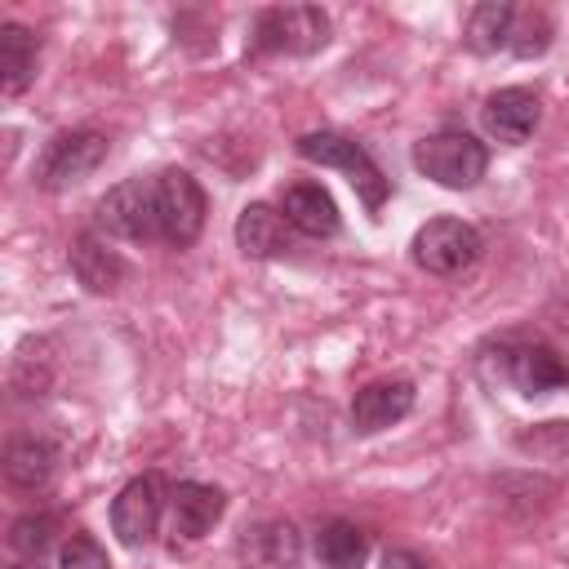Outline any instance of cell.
Returning a JSON list of instances; mask_svg holds the SVG:
<instances>
[{"label": "cell", "mask_w": 569, "mask_h": 569, "mask_svg": "<svg viewBox=\"0 0 569 569\" xmlns=\"http://www.w3.org/2000/svg\"><path fill=\"white\" fill-rule=\"evenodd\" d=\"M293 151H298L302 160H311V164H325V169L347 173V182L356 187V196L365 200L369 213L382 209L391 182H387V173L378 169V160L365 151V142H356V138H347V133H338V129H316V133H302V138L293 142Z\"/></svg>", "instance_id": "cell-1"}, {"label": "cell", "mask_w": 569, "mask_h": 569, "mask_svg": "<svg viewBox=\"0 0 569 569\" xmlns=\"http://www.w3.org/2000/svg\"><path fill=\"white\" fill-rule=\"evenodd\" d=\"M413 169L422 178H431L436 187L467 191L485 178L489 147L467 129H440V133H427L422 142H413Z\"/></svg>", "instance_id": "cell-2"}, {"label": "cell", "mask_w": 569, "mask_h": 569, "mask_svg": "<svg viewBox=\"0 0 569 569\" xmlns=\"http://www.w3.org/2000/svg\"><path fill=\"white\" fill-rule=\"evenodd\" d=\"M329 44V13L316 4H271L258 9L253 27H249V53H316Z\"/></svg>", "instance_id": "cell-3"}, {"label": "cell", "mask_w": 569, "mask_h": 569, "mask_svg": "<svg viewBox=\"0 0 569 569\" xmlns=\"http://www.w3.org/2000/svg\"><path fill=\"white\" fill-rule=\"evenodd\" d=\"M409 253L427 276H462L480 262L485 236L462 218H431L413 231Z\"/></svg>", "instance_id": "cell-4"}, {"label": "cell", "mask_w": 569, "mask_h": 569, "mask_svg": "<svg viewBox=\"0 0 569 569\" xmlns=\"http://www.w3.org/2000/svg\"><path fill=\"white\" fill-rule=\"evenodd\" d=\"M156 236L173 249L196 244L204 231V191L187 169H160L156 178Z\"/></svg>", "instance_id": "cell-5"}, {"label": "cell", "mask_w": 569, "mask_h": 569, "mask_svg": "<svg viewBox=\"0 0 569 569\" xmlns=\"http://www.w3.org/2000/svg\"><path fill=\"white\" fill-rule=\"evenodd\" d=\"M107 160V133L98 129H62L44 142L40 160H36V182L44 191H67L76 182H84L98 164Z\"/></svg>", "instance_id": "cell-6"}, {"label": "cell", "mask_w": 569, "mask_h": 569, "mask_svg": "<svg viewBox=\"0 0 569 569\" xmlns=\"http://www.w3.org/2000/svg\"><path fill=\"white\" fill-rule=\"evenodd\" d=\"M93 227L111 240H160L156 236V182L151 178H124L116 182L98 209H93Z\"/></svg>", "instance_id": "cell-7"}, {"label": "cell", "mask_w": 569, "mask_h": 569, "mask_svg": "<svg viewBox=\"0 0 569 569\" xmlns=\"http://www.w3.org/2000/svg\"><path fill=\"white\" fill-rule=\"evenodd\" d=\"M164 511V485L160 476H133L116 498H111V533L124 547H142L151 542L156 525Z\"/></svg>", "instance_id": "cell-8"}, {"label": "cell", "mask_w": 569, "mask_h": 569, "mask_svg": "<svg viewBox=\"0 0 569 569\" xmlns=\"http://www.w3.org/2000/svg\"><path fill=\"white\" fill-rule=\"evenodd\" d=\"M502 373L520 396H551L569 387V365L547 342H516L502 351Z\"/></svg>", "instance_id": "cell-9"}, {"label": "cell", "mask_w": 569, "mask_h": 569, "mask_svg": "<svg viewBox=\"0 0 569 569\" xmlns=\"http://www.w3.org/2000/svg\"><path fill=\"white\" fill-rule=\"evenodd\" d=\"M538 120H542V102H538V93L525 89V84H507V89L489 93L485 107H480L485 133L498 138V142H507V147L529 142L533 129H538Z\"/></svg>", "instance_id": "cell-10"}, {"label": "cell", "mask_w": 569, "mask_h": 569, "mask_svg": "<svg viewBox=\"0 0 569 569\" xmlns=\"http://www.w3.org/2000/svg\"><path fill=\"white\" fill-rule=\"evenodd\" d=\"M236 551L244 569H302V533L293 529V520H280V516L249 525Z\"/></svg>", "instance_id": "cell-11"}, {"label": "cell", "mask_w": 569, "mask_h": 569, "mask_svg": "<svg viewBox=\"0 0 569 569\" xmlns=\"http://www.w3.org/2000/svg\"><path fill=\"white\" fill-rule=\"evenodd\" d=\"M413 382L409 378H378V382H365L351 400V427L360 436H373L391 422H400L409 409H413Z\"/></svg>", "instance_id": "cell-12"}, {"label": "cell", "mask_w": 569, "mask_h": 569, "mask_svg": "<svg viewBox=\"0 0 569 569\" xmlns=\"http://www.w3.org/2000/svg\"><path fill=\"white\" fill-rule=\"evenodd\" d=\"M280 213H284V222H289L293 231H302V236H311V240H329V236H338V227H342L338 204H333V196H329L320 182H293V187H284Z\"/></svg>", "instance_id": "cell-13"}, {"label": "cell", "mask_w": 569, "mask_h": 569, "mask_svg": "<svg viewBox=\"0 0 569 569\" xmlns=\"http://www.w3.org/2000/svg\"><path fill=\"white\" fill-rule=\"evenodd\" d=\"M169 502H173V533H182V538H204L227 511V493L218 485H200V480H182L169 493Z\"/></svg>", "instance_id": "cell-14"}, {"label": "cell", "mask_w": 569, "mask_h": 569, "mask_svg": "<svg viewBox=\"0 0 569 569\" xmlns=\"http://www.w3.org/2000/svg\"><path fill=\"white\" fill-rule=\"evenodd\" d=\"M58 449L44 436H13L4 449V480L13 489H44L53 480Z\"/></svg>", "instance_id": "cell-15"}, {"label": "cell", "mask_w": 569, "mask_h": 569, "mask_svg": "<svg viewBox=\"0 0 569 569\" xmlns=\"http://www.w3.org/2000/svg\"><path fill=\"white\" fill-rule=\"evenodd\" d=\"M236 244L249 258H276V253H284L289 249V222H284V213H276L262 200L244 204L240 218H236Z\"/></svg>", "instance_id": "cell-16"}, {"label": "cell", "mask_w": 569, "mask_h": 569, "mask_svg": "<svg viewBox=\"0 0 569 569\" xmlns=\"http://www.w3.org/2000/svg\"><path fill=\"white\" fill-rule=\"evenodd\" d=\"M67 258H71L76 280H80L89 293H111V289L124 280V271H129L124 258H120L116 249H107V244H102L98 236H89V231L71 240V253H67Z\"/></svg>", "instance_id": "cell-17"}, {"label": "cell", "mask_w": 569, "mask_h": 569, "mask_svg": "<svg viewBox=\"0 0 569 569\" xmlns=\"http://www.w3.org/2000/svg\"><path fill=\"white\" fill-rule=\"evenodd\" d=\"M36 53H40V40L22 22L0 27V89L9 98H18L36 80Z\"/></svg>", "instance_id": "cell-18"}, {"label": "cell", "mask_w": 569, "mask_h": 569, "mask_svg": "<svg viewBox=\"0 0 569 569\" xmlns=\"http://www.w3.org/2000/svg\"><path fill=\"white\" fill-rule=\"evenodd\" d=\"M311 551L325 569H360L369 560V533L351 520H325L311 538Z\"/></svg>", "instance_id": "cell-19"}, {"label": "cell", "mask_w": 569, "mask_h": 569, "mask_svg": "<svg viewBox=\"0 0 569 569\" xmlns=\"http://www.w3.org/2000/svg\"><path fill=\"white\" fill-rule=\"evenodd\" d=\"M511 27H516V4L485 0L467 13V49L471 53H498L511 49Z\"/></svg>", "instance_id": "cell-20"}, {"label": "cell", "mask_w": 569, "mask_h": 569, "mask_svg": "<svg viewBox=\"0 0 569 569\" xmlns=\"http://www.w3.org/2000/svg\"><path fill=\"white\" fill-rule=\"evenodd\" d=\"M58 538V516L53 511H31V516H18L13 529H9V547L22 556V560H40Z\"/></svg>", "instance_id": "cell-21"}, {"label": "cell", "mask_w": 569, "mask_h": 569, "mask_svg": "<svg viewBox=\"0 0 569 569\" xmlns=\"http://www.w3.org/2000/svg\"><path fill=\"white\" fill-rule=\"evenodd\" d=\"M516 449L529 453L533 462H565L569 458V422H533L516 431Z\"/></svg>", "instance_id": "cell-22"}, {"label": "cell", "mask_w": 569, "mask_h": 569, "mask_svg": "<svg viewBox=\"0 0 569 569\" xmlns=\"http://www.w3.org/2000/svg\"><path fill=\"white\" fill-rule=\"evenodd\" d=\"M551 44V18L542 9H520L516 4V27H511V53L516 58H538Z\"/></svg>", "instance_id": "cell-23"}, {"label": "cell", "mask_w": 569, "mask_h": 569, "mask_svg": "<svg viewBox=\"0 0 569 569\" xmlns=\"http://www.w3.org/2000/svg\"><path fill=\"white\" fill-rule=\"evenodd\" d=\"M58 569H111V560L93 533H71L58 547Z\"/></svg>", "instance_id": "cell-24"}, {"label": "cell", "mask_w": 569, "mask_h": 569, "mask_svg": "<svg viewBox=\"0 0 569 569\" xmlns=\"http://www.w3.org/2000/svg\"><path fill=\"white\" fill-rule=\"evenodd\" d=\"M382 569H436V565H431V560H422L418 551L396 547V551H387V556H382Z\"/></svg>", "instance_id": "cell-25"}, {"label": "cell", "mask_w": 569, "mask_h": 569, "mask_svg": "<svg viewBox=\"0 0 569 569\" xmlns=\"http://www.w3.org/2000/svg\"><path fill=\"white\" fill-rule=\"evenodd\" d=\"M9 569H44L40 560H22V565H9Z\"/></svg>", "instance_id": "cell-26"}]
</instances>
